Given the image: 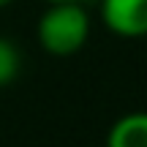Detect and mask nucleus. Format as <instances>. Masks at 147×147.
Instances as JSON below:
<instances>
[{
  "label": "nucleus",
  "mask_w": 147,
  "mask_h": 147,
  "mask_svg": "<svg viewBox=\"0 0 147 147\" xmlns=\"http://www.w3.org/2000/svg\"><path fill=\"white\" fill-rule=\"evenodd\" d=\"M36 36L44 52L55 57H71L90 38V14L84 5H79V0L49 3V8L38 19Z\"/></svg>",
  "instance_id": "1"
},
{
  "label": "nucleus",
  "mask_w": 147,
  "mask_h": 147,
  "mask_svg": "<svg viewBox=\"0 0 147 147\" xmlns=\"http://www.w3.org/2000/svg\"><path fill=\"white\" fill-rule=\"evenodd\" d=\"M106 30L123 38H147V0H101Z\"/></svg>",
  "instance_id": "2"
},
{
  "label": "nucleus",
  "mask_w": 147,
  "mask_h": 147,
  "mask_svg": "<svg viewBox=\"0 0 147 147\" xmlns=\"http://www.w3.org/2000/svg\"><path fill=\"white\" fill-rule=\"evenodd\" d=\"M106 147H147V112H128L106 134Z\"/></svg>",
  "instance_id": "3"
},
{
  "label": "nucleus",
  "mask_w": 147,
  "mask_h": 147,
  "mask_svg": "<svg viewBox=\"0 0 147 147\" xmlns=\"http://www.w3.org/2000/svg\"><path fill=\"white\" fill-rule=\"evenodd\" d=\"M22 71V55L14 41H3L0 38V87L11 84Z\"/></svg>",
  "instance_id": "4"
},
{
  "label": "nucleus",
  "mask_w": 147,
  "mask_h": 147,
  "mask_svg": "<svg viewBox=\"0 0 147 147\" xmlns=\"http://www.w3.org/2000/svg\"><path fill=\"white\" fill-rule=\"evenodd\" d=\"M8 3H11V0H0V5H8Z\"/></svg>",
  "instance_id": "5"
},
{
  "label": "nucleus",
  "mask_w": 147,
  "mask_h": 147,
  "mask_svg": "<svg viewBox=\"0 0 147 147\" xmlns=\"http://www.w3.org/2000/svg\"><path fill=\"white\" fill-rule=\"evenodd\" d=\"M47 3H63V0H47Z\"/></svg>",
  "instance_id": "6"
}]
</instances>
